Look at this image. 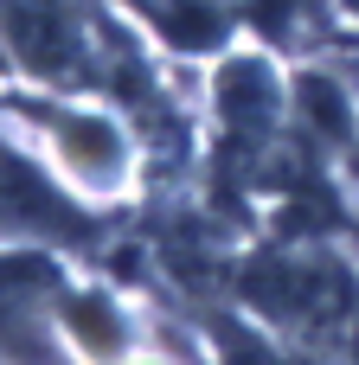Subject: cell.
Here are the masks:
<instances>
[{"mask_svg": "<svg viewBox=\"0 0 359 365\" xmlns=\"http://www.w3.org/2000/svg\"><path fill=\"white\" fill-rule=\"evenodd\" d=\"M218 96H225V122L238 135V154H251L270 135V122H276V83H270V71L244 58V64H231L218 77Z\"/></svg>", "mask_w": 359, "mask_h": 365, "instance_id": "obj_5", "label": "cell"}, {"mask_svg": "<svg viewBox=\"0 0 359 365\" xmlns=\"http://www.w3.org/2000/svg\"><path fill=\"white\" fill-rule=\"evenodd\" d=\"M71 327H77L84 353H96V359H116V353H122V321H116V308H109L103 295L71 302Z\"/></svg>", "mask_w": 359, "mask_h": 365, "instance_id": "obj_7", "label": "cell"}, {"mask_svg": "<svg viewBox=\"0 0 359 365\" xmlns=\"http://www.w3.org/2000/svg\"><path fill=\"white\" fill-rule=\"evenodd\" d=\"M302 109L321 122V135H334V141L347 135V96H340L328 77H308V83H302Z\"/></svg>", "mask_w": 359, "mask_h": 365, "instance_id": "obj_9", "label": "cell"}, {"mask_svg": "<svg viewBox=\"0 0 359 365\" xmlns=\"http://www.w3.org/2000/svg\"><path fill=\"white\" fill-rule=\"evenodd\" d=\"M0 231H32V237H71V244H84L96 225L77 205H64L19 154L0 148Z\"/></svg>", "mask_w": 359, "mask_h": 365, "instance_id": "obj_3", "label": "cell"}, {"mask_svg": "<svg viewBox=\"0 0 359 365\" xmlns=\"http://www.w3.org/2000/svg\"><path fill=\"white\" fill-rule=\"evenodd\" d=\"M26 115H39L58 141H64V154L90 173V180H116L122 173V135L103 122V115H71V109H39V103H19Z\"/></svg>", "mask_w": 359, "mask_h": 365, "instance_id": "obj_4", "label": "cell"}, {"mask_svg": "<svg viewBox=\"0 0 359 365\" xmlns=\"http://www.w3.org/2000/svg\"><path fill=\"white\" fill-rule=\"evenodd\" d=\"M148 13H154L161 32H167L173 45H186V51H206V45L225 38V13H218L212 0H148Z\"/></svg>", "mask_w": 359, "mask_h": 365, "instance_id": "obj_6", "label": "cell"}, {"mask_svg": "<svg viewBox=\"0 0 359 365\" xmlns=\"http://www.w3.org/2000/svg\"><path fill=\"white\" fill-rule=\"evenodd\" d=\"M19 58L45 77H90V38L71 0H0Z\"/></svg>", "mask_w": 359, "mask_h": 365, "instance_id": "obj_2", "label": "cell"}, {"mask_svg": "<svg viewBox=\"0 0 359 365\" xmlns=\"http://www.w3.org/2000/svg\"><path fill=\"white\" fill-rule=\"evenodd\" d=\"M238 289H244L257 308H270L276 321H295V327H334V321H347V308H353L347 269L308 263V257H263V263H251V269L238 276Z\"/></svg>", "mask_w": 359, "mask_h": 365, "instance_id": "obj_1", "label": "cell"}, {"mask_svg": "<svg viewBox=\"0 0 359 365\" xmlns=\"http://www.w3.org/2000/svg\"><path fill=\"white\" fill-rule=\"evenodd\" d=\"M315 13H321L315 0H257V19H263V26L276 32V38H283V32L295 38V32H302V26L315 19Z\"/></svg>", "mask_w": 359, "mask_h": 365, "instance_id": "obj_10", "label": "cell"}, {"mask_svg": "<svg viewBox=\"0 0 359 365\" xmlns=\"http://www.w3.org/2000/svg\"><path fill=\"white\" fill-rule=\"evenodd\" d=\"M39 289H51L45 257H0V314H26Z\"/></svg>", "mask_w": 359, "mask_h": 365, "instance_id": "obj_8", "label": "cell"}, {"mask_svg": "<svg viewBox=\"0 0 359 365\" xmlns=\"http://www.w3.org/2000/svg\"><path fill=\"white\" fill-rule=\"evenodd\" d=\"M353 353H359V340H353Z\"/></svg>", "mask_w": 359, "mask_h": 365, "instance_id": "obj_11", "label": "cell"}]
</instances>
